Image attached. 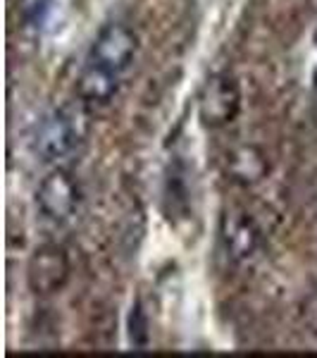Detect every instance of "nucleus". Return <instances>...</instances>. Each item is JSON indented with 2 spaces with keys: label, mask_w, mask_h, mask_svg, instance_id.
<instances>
[{
  "label": "nucleus",
  "mask_w": 317,
  "mask_h": 358,
  "mask_svg": "<svg viewBox=\"0 0 317 358\" xmlns=\"http://www.w3.org/2000/svg\"><path fill=\"white\" fill-rule=\"evenodd\" d=\"M241 106L239 86L232 77L217 74L205 84L203 94H200L198 113L205 127H224L236 117Z\"/></svg>",
  "instance_id": "obj_4"
},
{
  "label": "nucleus",
  "mask_w": 317,
  "mask_h": 358,
  "mask_svg": "<svg viewBox=\"0 0 317 358\" xmlns=\"http://www.w3.org/2000/svg\"><path fill=\"white\" fill-rule=\"evenodd\" d=\"M117 86L119 74L98 67L94 62H86L82 77H79V96L89 103H108L117 94Z\"/></svg>",
  "instance_id": "obj_7"
},
{
  "label": "nucleus",
  "mask_w": 317,
  "mask_h": 358,
  "mask_svg": "<svg viewBox=\"0 0 317 358\" xmlns=\"http://www.w3.org/2000/svg\"><path fill=\"white\" fill-rule=\"evenodd\" d=\"M69 277V261L57 246H43L31 256L27 268V280L36 294H55L65 287Z\"/></svg>",
  "instance_id": "obj_5"
},
{
  "label": "nucleus",
  "mask_w": 317,
  "mask_h": 358,
  "mask_svg": "<svg viewBox=\"0 0 317 358\" xmlns=\"http://www.w3.org/2000/svg\"><path fill=\"white\" fill-rule=\"evenodd\" d=\"M38 210L48 220L65 222L74 215L79 206V184L67 170H55L48 177H43L36 194Z\"/></svg>",
  "instance_id": "obj_3"
},
{
  "label": "nucleus",
  "mask_w": 317,
  "mask_h": 358,
  "mask_svg": "<svg viewBox=\"0 0 317 358\" xmlns=\"http://www.w3.org/2000/svg\"><path fill=\"white\" fill-rule=\"evenodd\" d=\"M17 10L27 27H41L48 17L50 0H17Z\"/></svg>",
  "instance_id": "obj_9"
},
{
  "label": "nucleus",
  "mask_w": 317,
  "mask_h": 358,
  "mask_svg": "<svg viewBox=\"0 0 317 358\" xmlns=\"http://www.w3.org/2000/svg\"><path fill=\"white\" fill-rule=\"evenodd\" d=\"M222 239L229 256L239 263L256 256L258 246H260V232H258L256 222L249 215H244V213H229V215H224Z\"/></svg>",
  "instance_id": "obj_6"
},
{
  "label": "nucleus",
  "mask_w": 317,
  "mask_h": 358,
  "mask_svg": "<svg viewBox=\"0 0 317 358\" xmlns=\"http://www.w3.org/2000/svg\"><path fill=\"white\" fill-rule=\"evenodd\" d=\"M89 136V113L77 103L55 108L41 120L34 134V151L45 163L74 153Z\"/></svg>",
  "instance_id": "obj_1"
},
{
  "label": "nucleus",
  "mask_w": 317,
  "mask_h": 358,
  "mask_svg": "<svg viewBox=\"0 0 317 358\" xmlns=\"http://www.w3.org/2000/svg\"><path fill=\"white\" fill-rule=\"evenodd\" d=\"M134 53H136L134 31L126 29L124 24H108L96 36L86 62H94V65L110 69V72L122 77V72L134 60Z\"/></svg>",
  "instance_id": "obj_2"
},
{
  "label": "nucleus",
  "mask_w": 317,
  "mask_h": 358,
  "mask_svg": "<svg viewBox=\"0 0 317 358\" xmlns=\"http://www.w3.org/2000/svg\"><path fill=\"white\" fill-rule=\"evenodd\" d=\"M232 175L236 182H258L265 175V158L258 148L244 146L236 153H232Z\"/></svg>",
  "instance_id": "obj_8"
},
{
  "label": "nucleus",
  "mask_w": 317,
  "mask_h": 358,
  "mask_svg": "<svg viewBox=\"0 0 317 358\" xmlns=\"http://www.w3.org/2000/svg\"><path fill=\"white\" fill-rule=\"evenodd\" d=\"M305 322H308L310 332L317 337V292L305 299Z\"/></svg>",
  "instance_id": "obj_11"
},
{
  "label": "nucleus",
  "mask_w": 317,
  "mask_h": 358,
  "mask_svg": "<svg viewBox=\"0 0 317 358\" xmlns=\"http://www.w3.org/2000/svg\"><path fill=\"white\" fill-rule=\"evenodd\" d=\"M146 327H148V322L141 310V303H134L131 306V313H129V339L134 346H146V342H148Z\"/></svg>",
  "instance_id": "obj_10"
}]
</instances>
